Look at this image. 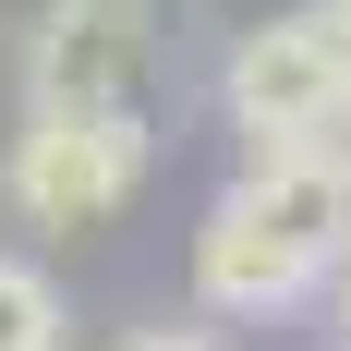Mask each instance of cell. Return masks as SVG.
I'll use <instances>...</instances> for the list:
<instances>
[{"instance_id": "1", "label": "cell", "mask_w": 351, "mask_h": 351, "mask_svg": "<svg viewBox=\"0 0 351 351\" xmlns=\"http://www.w3.org/2000/svg\"><path fill=\"white\" fill-rule=\"evenodd\" d=\"M351 243V170L339 145H267L194 230V291L206 315H291Z\"/></svg>"}, {"instance_id": "2", "label": "cell", "mask_w": 351, "mask_h": 351, "mask_svg": "<svg viewBox=\"0 0 351 351\" xmlns=\"http://www.w3.org/2000/svg\"><path fill=\"white\" fill-rule=\"evenodd\" d=\"M218 109H230L243 158H267V145H339V121H351V0L267 12L230 49V73H218Z\"/></svg>"}, {"instance_id": "3", "label": "cell", "mask_w": 351, "mask_h": 351, "mask_svg": "<svg viewBox=\"0 0 351 351\" xmlns=\"http://www.w3.org/2000/svg\"><path fill=\"white\" fill-rule=\"evenodd\" d=\"M145 158H158V145H145V97H121V109H25L0 194H12V218H36V230H97V218L134 206Z\"/></svg>"}, {"instance_id": "4", "label": "cell", "mask_w": 351, "mask_h": 351, "mask_svg": "<svg viewBox=\"0 0 351 351\" xmlns=\"http://www.w3.org/2000/svg\"><path fill=\"white\" fill-rule=\"evenodd\" d=\"M158 61V0H49V25L25 49L36 109H121Z\"/></svg>"}, {"instance_id": "5", "label": "cell", "mask_w": 351, "mask_h": 351, "mask_svg": "<svg viewBox=\"0 0 351 351\" xmlns=\"http://www.w3.org/2000/svg\"><path fill=\"white\" fill-rule=\"evenodd\" d=\"M61 327H73L61 279L25 267V254H0V351H61Z\"/></svg>"}, {"instance_id": "6", "label": "cell", "mask_w": 351, "mask_h": 351, "mask_svg": "<svg viewBox=\"0 0 351 351\" xmlns=\"http://www.w3.org/2000/svg\"><path fill=\"white\" fill-rule=\"evenodd\" d=\"M121 351H218L206 327H145V339H121Z\"/></svg>"}, {"instance_id": "7", "label": "cell", "mask_w": 351, "mask_h": 351, "mask_svg": "<svg viewBox=\"0 0 351 351\" xmlns=\"http://www.w3.org/2000/svg\"><path fill=\"white\" fill-rule=\"evenodd\" d=\"M339 170H351V121H339Z\"/></svg>"}, {"instance_id": "8", "label": "cell", "mask_w": 351, "mask_h": 351, "mask_svg": "<svg viewBox=\"0 0 351 351\" xmlns=\"http://www.w3.org/2000/svg\"><path fill=\"white\" fill-rule=\"evenodd\" d=\"M339 351H351V339H339Z\"/></svg>"}]
</instances>
